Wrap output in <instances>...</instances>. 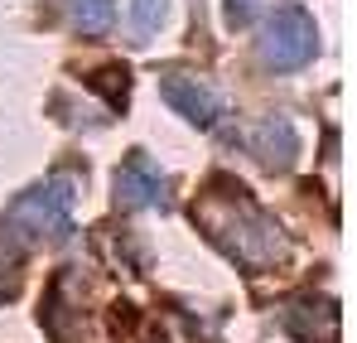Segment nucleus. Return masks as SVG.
Wrapping results in <instances>:
<instances>
[{"label": "nucleus", "mask_w": 357, "mask_h": 343, "mask_svg": "<svg viewBox=\"0 0 357 343\" xmlns=\"http://www.w3.org/2000/svg\"><path fill=\"white\" fill-rule=\"evenodd\" d=\"M24 247H29V242L0 218V300L15 295V271H20V261H24Z\"/></svg>", "instance_id": "9"}, {"label": "nucleus", "mask_w": 357, "mask_h": 343, "mask_svg": "<svg viewBox=\"0 0 357 343\" xmlns=\"http://www.w3.org/2000/svg\"><path fill=\"white\" fill-rule=\"evenodd\" d=\"M246 150H251L261 165L285 170V165L295 160V150H299V136H295V126H290L285 116H266V121H256V131H246Z\"/></svg>", "instance_id": "7"}, {"label": "nucleus", "mask_w": 357, "mask_h": 343, "mask_svg": "<svg viewBox=\"0 0 357 343\" xmlns=\"http://www.w3.org/2000/svg\"><path fill=\"white\" fill-rule=\"evenodd\" d=\"M280 329L299 343H338V305L328 295H299L280 309Z\"/></svg>", "instance_id": "4"}, {"label": "nucleus", "mask_w": 357, "mask_h": 343, "mask_svg": "<svg viewBox=\"0 0 357 343\" xmlns=\"http://www.w3.org/2000/svg\"><path fill=\"white\" fill-rule=\"evenodd\" d=\"M261 58L275 68V73H295L304 63L319 58V24L309 10L299 5H280L266 24H261V39H256Z\"/></svg>", "instance_id": "3"}, {"label": "nucleus", "mask_w": 357, "mask_h": 343, "mask_svg": "<svg viewBox=\"0 0 357 343\" xmlns=\"http://www.w3.org/2000/svg\"><path fill=\"white\" fill-rule=\"evenodd\" d=\"M165 194H169V179H165V170H160L145 150L126 155V165H121V174H116V198L126 208H160Z\"/></svg>", "instance_id": "6"}, {"label": "nucleus", "mask_w": 357, "mask_h": 343, "mask_svg": "<svg viewBox=\"0 0 357 343\" xmlns=\"http://www.w3.org/2000/svg\"><path fill=\"white\" fill-rule=\"evenodd\" d=\"M160 97H165V102H169L183 121H193L198 131L218 126V116H222V97H218L203 78H188V73H165Z\"/></svg>", "instance_id": "5"}, {"label": "nucleus", "mask_w": 357, "mask_h": 343, "mask_svg": "<svg viewBox=\"0 0 357 343\" xmlns=\"http://www.w3.org/2000/svg\"><path fill=\"white\" fill-rule=\"evenodd\" d=\"M73 198H77V179L73 174H54V179H44V184H34V189H24L15 203H10V213H5V223L20 232L24 242H63L68 232H73Z\"/></svg>", "instance_id": "2"}, {"label": "nucleus", "mask_w": 357, "mask_h": 343, "mask_svg": "<svg viewBox=\"0 0 357 343\" xmlns=\"http://www.w3.org/2000/svg\"><path fill=\"white\" fill-rule=\"evenodd\" d=\"M261 10V0H227V24H246Z\"/></svg>", "instance_id": "11"}, {"label": "nucleus", "mask_w": 357, "mask_h": 343, "mask_svg": "<svg viewBox=\"0 0 357 343\" xmlns=\"http://www.w3.org/2000/svg\"><path fill=\"white\" fill-rule=\"evenodd\" d=\"M68 15H73L77 34L97 39V34H107L112 20H116V0H68Z\"/></svg>", "instance_id": "8"}, {"label": "nucleus", "mask_w": 357, "mask_h": 343, "mask_svg": "<svg viewBox=\"0 0 357 343\" xmlns=\"http://www.w3.org/2000/svg\"><path fill=\"white\" fill-rule=\"evenodd\" d=\"M193 218H198L203 237L222 256H232L237 266H246V271H266V266H275L285 256V228L256 208V198L241 189L232 174H218L198 194Z\"/></svg>", "instance_id": "1"}, {"label": "nucleus", "mask_w": 357, "mask_h": 343, "mask_svg": "<svg viewBox=\"0 0 357 343\" xmlns=\"http://www.w3.org/2000/svg\"><path fill=\"white\" fill-rule=\"evenodd\" d=\"M165 20H169V0H130V29H135L140 39L160 34Z\"/></svg>", "instance_id": "10"}]
</instances>
